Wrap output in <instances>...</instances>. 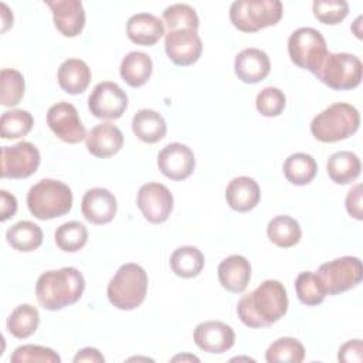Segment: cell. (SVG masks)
I'll return each mask as SVG.
<instances>
[{
    "label": "cell",
    "mask_w": 363,
    "mask_h": 363,
    "mask_svg": "<svg viewBox=\"0 0 363 363\" xmlns=\"http://www.w3.org/2000/svg\"><path fill=\"white\" fill-rule=\"evenodd\" d=\"M288 311L285 286L277 279H267L237 303V315L248 328H268Z\"/></svg>",
    "instance_id": "obj_1"
},
{
    "label": "cell",
    "mask_w": 363,
    "mask_h": 363,
    "mask_svg": "<svg viewBox=\"0 0 363 363\" xmlns=\"http://www.w3.org/2000/svg\"><path fill=\"white\" fill-rule=\"evenodd\" d=\"M11 363H27V362H41V363H60L61 357L57 352L50 347L38 345H23L18 346L11 357Z\"/></svg>",
    "instance_id": "obj_41"
},
{
    "label": "cell",
    "mask_w": 363,
    "mask_h": 363,
    "mask_svg": "<svg viewBox=\"0 0 363 363\" xmlns=\"http://www.w3.org/2000/svg\"><path fill=\"white\" fill-rule=\"evenodd\" d=\"M326 295H337L354 288L363 277L362 261L357 257L345 255L325 262L316 271Z\"/></svg>",
    "instance_id": "obj_9"
},
{
    "label": "cell",
    "mask_w": 363,
    "mask_h": 363,
    "mask_svg": "<svg viewBox=\"0 0 363 363\" xmlns=\"http://www.w3.org/2000/svg\"><path fill=\"white\" fill-rule=\"evenodd\" d=\"M26 82L20 71L4 68L0 72V104L3 106H16L24 96Z\"/></svg>",
    "instance_id": "obj_36"
},
{
    "label": "cell",
    "mask_w": 363,
    "mask_h": 363,
    "mask_svg": "<svg viewBox=\"0 0 363 363\" xmlns=\"http://www.w3.org/2000/svg\"><path fill=\"white\" fill-rule=\"evenodd\" d=\"M267 235L279 248H289L299 242L302 230L299 223L291 216H275L267 225Z\"/></svg>",
    "instance_id": "obj_29"
},
{
    "label": "cell",
    "mask_w": 363,
    "mask_h": 363,
    "mask_svg": "<svg viewBox=\"0 0 363 363\" xmlns=\"http://www.w3.org/2000/svg\"><path fill=\"white\" fill-rule=\"evenodd\" d=\"M217 275L221 286L233 294L242 292L251 279V264L242 255H230L224 258L218 268Z\"/></svg>",
    "instance_id": "obj_21"
},
{
    "label": "cell",
    "mask_w": 363,
    "mask_h": 363,
    "mask_svg": "<svg viewBox=\"0 0 363 363\" xmlns=\"http://www.w3.org/2000/svg\"><path fill=\"white\" fill-rule=\"evenodd\" d=\"M363 343L360 339H353L343 343L337 353V360L345 363H360L363 359Z\"/></svg>",
    "instance_id": "obj_42"
},
{
    "label": "cell",
    "mask_w": 363,
    "mask_h": 363,
    "mask_svg": "<svg viewBox=\"0 0 363 363\" xmlns=\"http://www.w3.org/2000/svg\"><path fill=\"white\" fill-rule=\"evenodd\" d=\"M261 199V190L258 183L248 176L234 177L225 189L227 204L240 213L250 211L257 207Z\"/></svg>",
    "instance_id": "obj_23"
},
{
    "label": "cell",
    "mask_w": 363,
    "mask_h": 363,
    "mask_svg": "<svg viewBox=\"0 0 363 363\" xmlns=\"http://www.w3.org/2000/svg\"><path fill=\"white\" fill-rule=\"evenodd\" d=\"M360 125L359 111L346 102H335L318 113L311 122V133L323 143L350 138Z\"/></svg>",
    "instance_id": "obj_3"
},
{
    "label": "cell",
    "mask_w": 363,
    "mask_h": 363,
    "mask_svg": "<svg viewBox=\"0 0 363 363\" xmlns=\"http://www.w3.org/2000/svg\"><path fill=\"white\" fill-rule=\"evenodd\" d=\"M132 130L138 139L146 143H156L166 135L164 118L153 109H140L132 118Z\"/></svg>",
    "instance_id": "obj_26"
},
{
    "label": "cell",
    "mask_w": 363,
    "mask_h": 363,
    "mask_svg": "<svg viewBox=\"0 0 363 363\" xmlns=\"http://www.w3.org/2000/svg\"><path fill=\"white\" fill-rule=\"evenodd\" d=\"M52 13L54 26L65 37H77L85 26V10L79 0H55L45 3Z\"/></svg>",
    "instance_id": "obj_18"
},
{
    "label": "cell",
    "mask_w": 363,
    "mask_h": 363,
    "mask_svg": "<svg viewBox=\"0 0 363 363\" xmlns=\"http://www.w3.org/2000/svg\"><path fill=\"white\" fill-rule=\"evenodd\" d=\"M282 170L289 183L295 186H305L315 179L318 164L311 155L298 152L285 159Z\"/></svg>",
    "instance_id": "obj_30"
},
{
    "label": "cell",
    "mask_w": 363,
    "mask_h": 363,
    "mask_svg": "<svg viewBox=\"0 0 363 363\" xmlns=\"http://www.w3.org/2000/svg\"><path fill=\"white\" fill-rule=\"evenodd\" d=\"M295 291L301 303L315 306L323 302L326 292L316 272L303 271L295 279Z\"/></svg>",
    "instance_id": "obj_37"
},
{
    "label": "cell",
    "mask_w": 363,
    "mask_h": 363,
    "mask_svg": "<svg viewBox=\"0 0 363 363\" xmlns=\"http://www.w3.org/2000/svg\"><path fill=\"white\" fill-rule=\"evenodd\" d=\"M362 72L359 57L349 52H329L315 77L332 89L346 91L360 84Z\"/></svg>",
    "instance_id": "obj_8"
},
{
    "label": "cell",
    "mask_w": 363,
    "mask_h": 363,
    "mask_svg": "<svg viewBox=\"0 0 363 363\" xmlns=\"http://www.w3.org/2000/svg\"><path fill=\"white\" fill-rule=\"evenodd\" d=\"M1 18H3V27H1V31H6L10 26H13V14L9 11L7 6L4 3H1Z\"/></svg>",
    "instance_id": "obj_46"
},
{
    "label": "cell",
    "mask_w": 363,
    "mask_h": 363,
    "mask_svg": "<svg viewBox=\"0 0 363 363\" xmlns=\"http://www.w3.org/2000/svg\"><path fill=\"white\" fill-rule=\"evenodd\" d=\"M85 289L82 272L75 267H64L43 272L35 284L38 303L47 311H60L79 301Z\"/></svg>",
    "instance_id": "obj_2"
},
{
    "label": "cell",
    "mask_w": 363,
    "mask_h": 363,
    "mask_svg": "<svg viewBox=\"0 0 363 363\" xmlns=\"http://www.w3.org/2000/svg\"><path fill=\"white\" fill-rule=\"evenodd\" d=\"M288 54L296 67L316 75L329 52L320 31L312 27H301L288 38Z\"/></svg>",
    "instance_id": "obj_7"
},
{
    "label": "cell",
    "mask_w": 363,
    "mask_h": 363,
    "mask_svg": "<svg viewBox=\"0 0 363 363\" xmlns=\"http://www.w3.org/2000/svg\"><path fill=\"white\" fill-rule=\"evenodd\" d=\"M286 105L285 94L275 86H265L262 91L258 92L255 99L257 111L267 118L278 116L282 113Z\"/></svg>",
    "instance_id": "obj_40"
},
{
    "label": "cell",
    "mask_w": 363,
    "mask_h": 363,
    "mask_svg": "<svg viewBox=\"0 0 363 363\" xmlns=\"http://www.w3.org/2000/svg\"><path fill=\"white\" fill-rule=\"evenodd\" d=\"M284 13L279 0H235L230 6V20L242 33H255L275 26Z\"/></svg>",
    "instance_id": "obj_6"
},
{
    "label": "cell",
    "mask_w": 363,
    "mask_h": 363,
    "mask_svg": "<svg viewBox=\"0 0 363 363\" xmlns=\"http://www.w3.org/2000/svg\"><path fill=\"white\" fill-rule=\"evenodd\" d=\"M194 343L207 353H224L234 346L235 333L233 328L221 320H206L196 326Z\"/></svg>",
    "instance_id": "obj_16"
},
{
    "label": "cell",
    "mask_w": 363,
    "mask_h": 363,
    "mask_svg": "<svg viewBox=\"0 0 363 363\" xmlns=\"http://www.w3.org/2000/svg\"><path fill=\"white\" fill-rule=\"evenodd\" d=\"M147 282V274L139 264H123L108 284V299L121 311H132L145 301Z\"/></svg>",
    "instance_id": "obj_4"
},
{
    "label": "cell",
    "mask_w": 363,
    "mask_h": 363,
    "mask_svg": "<svg viewBox=\"0 0 363 363\" xmlns=\"http://www.w3.org/2000/svg\"><path fill=\"white\" fill-rule=\"evenodd\" d=\"M54 240L60 250L65 252H75L86 244L88 230L79 221H68L55 230Z\"/></svg>",
    "instance_id": "obj_34"
},
{
    "label": "cell",
    "mask_w": 363,
    "mask_h": 363,
    "mask_svg": "<svg viewBox=\"0 0 363 363\" xmlns=\"http://www.w3.org/2000/svg\"><path fill=\"white\" fill-rule=\"evenodd\" d=\"M88 108L95 118L118 119L128 108V95L118 84L104 81L94 86L88 96Z\"/></svg>",
    "instance_id": "obj_11"
},
{
    "label": "cell",
    "mask_w": 363,
    "mask_h": 363,
    "mask_svg": "<svg viewBox=\"0 0 363 363\" xmlns=\"http://www.w3.org/2000/svg\"><path fill=\"white\" fill-rule=\"evenodd\" d=\"M136 203L149 223L160 224L169 218L173 210V194L162 183H145L138 191Z\"/></svg>",
    "instance_id": "obj_13"
},
{
    "label": "cell",
    "mask_w": 363,
    "mask_h": 363,
    "mask_svg": "<svg viewBox=\"0 0 363 363\" xmlns=\"http://www.w3.org/2000/svg\"><path fill=\"white\" fill-rule=\"evenodd\" d=\"M305 359V347L295 337H279L269 345L265 352V360L268 363L291 362L299 363Z\"/></svg>",
    "instance_id": "obj_35"
},
{
    "label": "cell",
    "mask_w": 363,
    "mask_h": 363,
    "mask_svg": "<svg viewBox=\"0 0 363 363\" xmlns=\"http://www.w3.org/2000/svg\"><path fill=\"white\" fill-rule=\"evenodd\" d=\"M91 69L88 64L79 58L65 60L57 72L58 85L62 91L71 95L82 94L91 82Z\"/></svg>",
    "instance_id": "obj_24"
},
{
    "label": "cell",
    "mask_w": 363,
    "mask_h": 363,
    "mask_svg": "<svg viewBox=\"0 0 363 363\" xmlns=\"http://www.w3.org/2000/svg\"><path fill=\"white\" fill-rule=\"evenodd\" d=\"M17 211V199L6 190H0V221H6Z\"/></svg>",
    "instance_id": "obj_44"
},
{
    "label": "cell",
    "mask_w": 363,
    "mask_h": 363,
    "mask_svg": "<svg viewBox=\"0 0 363 363\" xmlns=\"http://www.w3.org/2000/svg\"><path fill=\"white\" fill-rule=\"evenodd\" d=\"M34 125L33 115L24 109H11L1 113L0 136L3 139H17L26 136Z\"/></svg>",
    "instance_id": "obj_33"
},
{
    "label": "cell",
    "mask_w": 363,
    "mask_h": 363,
    "mask_svg": "<svg viewBox=\"0 0 363 363\" xmlns=\"http://www.w3.org/2000/svg\"><path fill=\"white\" fill-rule=\"evenodd\" d=\"M157 166L166 177L172 180H184L194 172V153L183 143H169L159 152Z\"/></svg>",
    "instance_id": "obj_15"
},
{
    "label": "cell",
    "mask_w": 363,
    "mask_h": 363,
    "mask_svg": "<svg viewBox=\"0 0 363 363\" xmlns=\"http://www.w3.org/2000/svg\"><path fill=\"white\" fill-rule=\"evenodd\" d=\"M204 267L203 252L193 245H183L173 251L170 255L172 271L182 278L197 277Z\"/></svg>",
    "instance_id": "obj_31"
},
{
    "label": "cell",
    "mask_w": 363,
    "mask_h": 363,
    "mask_svg": "<svg viewBox=\"0 0 363 363\" xmlns=\"http://www.w3.org/2000/svg\"><path fill=\"white\" fill-rule=\"evenodd\" d=\"M27 207L38 220H52L67 214L72 207L71 189L54 179H43L30 187Z\"/></svg>",
    "instance_id": "obj_5"
},
{
    "label": "cell",
    "mask_w": 363,
    "mask_h": 363,
    "mask_svg": "<svg viewBox=\"0 0 363 363\" xmlns=\"http://www.w3.org/2000/svg\"><path fill=\"white\" fill-rule=\"evenodd\" d=\"M234 71L242 82L257 84L265 79L271 71L269 57L259 48H245L237 54Z\"/></svg>",
    "instance_id": "obj_20"
},
{
    "label": "cell",
    "mask_w": 363,
    "mask_h": 363,
    "mask_svg": "<svg viewBox=\"0 0 363 363\" xmlns=\"http://www.w3.org/2000/svg\"><path fill=\"white\" fill-rule=\"evenodd\" d=\"M163 21L167 26L169 31L180 30V28H199V16L196 10L186 3H176L164 9Z\"/></svg>",
    "instance_id": "obj_38"
},
{
    "label": "cell",
    "mask_w": 363,
    "mask_h": 363,
    "mask_svg": "<svg viewBox=\"0 0 363 363\" xmlns=\"http://www.w3.org/2000/svg\"><path fill=\"white\" fill-rule=\"evenodd\" d=\"M346 210L350 217L356 220H362V184L353 186L346 194Z\"/></svg>",
    "instance_id": "obj_43"
},
{
    "label": "cell",
    "mask_w": 363,
    "mask_h": 363,
    "mask_svg": "<svg viewBox=\"0 0 363 363\" xmlns=\"http://www.w3.org/2000/svg\"><path fill=\"white\" fill-rule=\"evenodd\" d=\"M164 51L173 64L187 67L200 58L203 43L196 30H173L164 35Z\"/></svg>",
    "instance_id": "obj_14"
},
{
    "label": "cell",
    "mask_w": 363,
    "mask_h": 363,
    "mask_svg": "<svg viewBox=\"0 0 363 363\" xmlns=\"http://www.w3.org/2000/svg\"><path fill=\"white\" fill-rule=\"evenodd\" d=\"M78 362H91V363H104L105 357L95 347H84L74 356V363Z\"/></svg>",
    "instance_id": "obj_45"
},
{
    "label": "cell",
    "mask_w": 363,
    "mask_h": 363,
    "mask_svg": "<svg viewBox=\"0 0 363 363\" xmlns=\"http://www.w3.org/2000/svg\"><path fill=\"white\" fill-rule=\"evenodd\" d=\"M47 125L52 133L65 143H78L86 138V130L78 116L77 108L65 101L50 106Z\"/></svg>",
    "instance_id": "obj_12"
},
{
    "label": "cell",
    "mask_w": 363,
    "mask_h": 363,
    "mask_svg": "<svg viewBox=\"0 0 363 363\" xmlns=\"http://www.w3.org/2000/svg\"><path fill=\"white\" fill-rule=\"evenodd\" d=\"M88 152L101 159L116 155L123 146V135L118 126L109 122L98 123L85 138Z\"/></svg>",
    "instance_id": "obj_19"
},
{
    "label": "cell",
    "mask_w": 363,
    "mask_h": 363,
    "mask_svg": "<svg viewBox=\"0 0 363 363\" xmlns=\"http://www.w3.org/2000/svg\"><path fill=\"white\" fill-rule=\"evenodd\" d=\"M126 34L132 43L150 47L163 37L164 24L150 13H136L128 18Z\"/></svg>",
    "instance_id": "obj_22"
},
{
    "label": "cell",
    "mask_w": 363,
    "mask_h": 363,
    "mask_svg": "<svg viewBox=\"0 0 363 363\" xmlns=\"http://www.w3.org/2000/svg\"><path fill=\"white\" fill-rule=\"evenodd\" d=\"M313 16L323 24H339L349 14V3L345 0H315Z\"/></svg>",
    "instance_id": "obj_39"
},
{
    "label": "cell",
    "mask_w": 363,
    "mask_h": 363,
    "mask_svg": "<svg viewBox=\"0 0 363 363\" xmlns=\"http://www.w3.org/2000/svg\"><path fill=\"white\" fill-rule=\"evenodd\" d=\"M40 152L30 142H18L1 147V177L26 179L34 174L40 166Z\"/></svg>",
    "instance_id": "obj_10"
},
{
    "label": "cell",
    "mask_w": 363,
    "mask_h": 363,
    "mask_svg": "<svg viewBox=\"0 0 363 363\" xmlns=\"http://www.w3.org/2000/svg\"><path fill=\"white\" fill-rule=\"evenodd\" d=\"M172 360H173V362H177V360H182V362H183V360H190V362H193V360H194V362H199V359H197L196 356H191V354H183V356L180 354V356H174Z\"/></svg>",
    "instance_id": "obj_47"
},
{
    "label": "cell",
    "mask_w": 363,
    "mask_h": 363,
    "mask_svg": "<svg viewBox=\"0 0 363 363\" xmlns=\"http://www.w3.org/2000/svg\"><path fill=\"white\" fill-rule=\"evenodd\" d=\"M362 170L360 159L356 153L340 150L333 153L326 163V172L336 184H349L354 182Z\"/></svg>",
    "instance_id": "obj_27"
},
{
    "label": "cell",
    "mask_w": 363,
    "mask_h": 363,
    "mask_svg": "<svg viewBox=\"0 0 363 363\" xmlns=\"http://www.w3.org/2000/svg\"><path fill=\"white\" fill-rule=\"evenodd\" d=\"M152 69H153V62L146 52L130 51L122 58L119 74H121V78L129 86L138 88L147 82V79L152 75Z\"/></svg>",
    "instance_id": "obj_25"
},
{
    "label": "cell",
    "mask_w": 363,
    "mask_h": 363,
    "mask_svg": "<svg viewBox=\"0 0 363 363\" xmlns=\"http://www.w3.org/2000/svg\"><path fill=\"white\" fill-rule=\"evenodd\" d=\"M6 240L11 248L21 252H30L43 244V230L33 221L21 220L7 230Z\"/></svg>",
    "instance_id": "obj_28"
},
{
    "label": "cell",
    "mask_w": 363,
    "mask_h": 363,
    "mask_svg": "<svg viewBox=\"0 0 363 363\" xmlns=\"http://www.w3.org/2000/svg\"><path fill=\"white\" fill-rule=\"evenodd\" d=\"M118 210L116 197L108 189H89L81 201V211L86 221L101 225L113 220Z\"/></svg>",
    "instance_id": "obj_17"
},
{
    "label": "cell",
    "mask_w": 363,
    "mask_h": 363,
    "mask_svg": "<svg viewBox=\"0 0 363 363\" xmlns=\"http://www.w3.org/2000/svg\"><path fill=\"white\" fill-rule=\"evenodd\" d=\"M7 330L17 339L31 336L40 325V313L35 306L21 303L13 309L7 318Z\"/></svg>",
    "instance_id": "obj_32"
}]
</instances>
